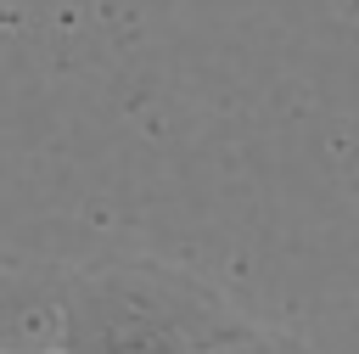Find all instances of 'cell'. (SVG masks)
<instances>
[{"label": "cell", "instance_id": "6da1fadb", "mask_svg": "<svg viewBox=\"0 0 359 354\" xmlns=\"http://www.w3.org/2000/svg\"><path fill=\"white\" fill-rule=\"evenodd\" d=\"M56 354H314L168 264H112L56 298Z\"/></svg>", "mask_w": 359, "mask_h": 354}, {"label": "cell", "instance_id": "3957f363", "mask_svg": "<svg viewBox=\"0 0 359 354\" xmlns=\"http://www.w3.org/2000/svg\"><path fill=\"white\" fill-rule=\"evenodd\" d=\"M50 354H56V348H50Z\"/></svg>", "mask_w": 359, "mask_h": 354}, {"label": "cell", "instance_id": "7a4b0ae2", "mask_svg": "<svg viewBox=\"0 0 359 354\" xmlns=\"http://www.w3.org/2000/svg\"><path fill=\"white\" fill-rule=\"evenodd\" d=\"M56 348V303L34 292H0V354H50Z\"/></svg>", "mask_w": 359, "mask_h": 354}]
</instances>
